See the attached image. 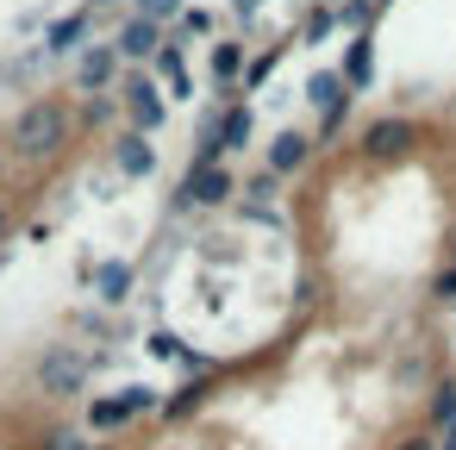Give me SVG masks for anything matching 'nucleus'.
I'll return each instance as SVG.
<instances>
[{"instance_id": "obj_1", "label": "nucleus", "mask_w": 456, "mask_h": 450, "mask_svg": "<svg viewBox=\"0 0 456 450\" xmlns=\"http://www.w3.org/2000/svg\"><path fill=\"white\" fill-rule=\"evenodd\" d=\"M63 144H69V107H63V101H32V107L13 119V132H7V151L26 157V163H45V157H57Z\"/></svg>"}, {"instance_id": "obj_2", "label": "nucleus", "mask_w": 456, "mask_h": 450, "mask_svg": "<svg viewBox=\"0 0 456 450\" xmlns=\"http://www.w3.org/2000/svg\"><path fill=\"white\" fill-rule=\"evenodd\" d=\"M419 144V126L412 119H375V126H362V138H356V151L369 157V163H394V157H406Z\"/></svg>"}, {"instance_id": "obj_3", "label": "nucleus", "mask_w": 456, "mask_h": 450, "mask_svg": "<svg viewBox=\"0 0 456 450\" xmlns=\"http://www.w3.org/2000/svg\"><path fill=\"white\" fill-rule=\"evenodd\" d=\"M0 450H88L69 425H32V431H20V425H0Z\"/></svg>"}, {"instance_id": "obj_4", "label": "nucleus", "mask_w": 456, "mask_h": 450, "mask_svg": "<svg viewBox=\"0 0 456 450\" xmlns=\"http://www.w3.org/2000/svg\"><path fill=\"white\" fill-rule=\"evenodd\" d=\"M126 113H132L138 132H157L163 113H169V101H163V88H157L151 76H132V82H126Z\"/></svg>"}, {"instance_id": "obj_5", "label": "nucleus", "mask_w": 456, "mask_h": 450, "mask_svg": "<svg viewBox=\"0 0 456 450\" xmlns=\"http://www.w3.org/2000/svg\"><path fill=\"white\" fill-rule=\"evenodd\" d=\"M306 101L319 107V119L350 113V82H344V70H319V76H306Z\"/></svg>"}, {"instance_id": "obj_6", "label": "nucleus", "mask_w": 456, "mask_h": 450, "mask_svg": "<svg viewBox=\"0 0 456 450\" xmlns=\"http://www.w3.org/2000/svg\"><path fill=\"white\" fill-rule=\"evenodd\" d=\"M313 144H319V138H306V132H281V138L269 144V169H275V176L306 169V163H313Z\"/></svg>"}, {"instance_id": "obj_7", "label": "nucleus", "mask_w": 456, "mask_h": 450, "mask_svg": "<svg viewBox=\"0 0 456 450\" xmlns=\"http://www.w3.org/2000/svg\"><path fill=\"white\" fill-rule=\"evenodd\" d=\"M157 51H163V26L157 20L138 13V20L119 26V57H157Z\"/></svg>"}, {"instance_id": "obj_8", "label": "nucleus", "mask_w": 456, "mask_h": 450, "mask_svg": "<svg viewBox=\"0 0 456 450\" xmlns=\"http://www.w3.org/2000/svg\"><path fill=\"white\" fill-rule=\"evenodd\" d=\"M113 76H119V45H88V51H82V88L101 94Z\"/></svg>"}, {"instance_id": "obj_9", "label": "nucleus", "mask_w": 456, "mask_h": 450, "mask_svg": "<svg viewBox=\"0 0 456 450\" xmlns=\"http://www.w3.org/2000/svg\"><path fill=\"white\" fill-rule=\"evenodd\" d=\"M225 194H232V176H225V169H188L182 200H194V207H219Z\"/></svg>"}, {"instance_id": "obj_10", "label": "nucleus", "mask_w": 456, "mask_h": 450, "mask_svg": "<svg viewBox=\"0 0 456 450\" xmlns=\"http://www.w3.org/2000/svg\"><path fill=\"white\" fill-rule=\"evenodd\" d=\"M344 82H350V88H369V82H375V38H369V32L350 38V51H344Z\"/></svg>"}, {"instance_id": "obj_11", "label": "nucleus", "mask_w": 456, "mask_h": 450, "mask_svg": "<svg viewBox=\"0 0 456 450\" xmlns=\"http://www.w3.org/2000/svg\"><path fill=\"white\" fill-rule=\"evenodd\" d=\"M250 132H256L250 107H225V113H219V144H225V151H244V144H250Z\"/></svg>"}, {"instance_id": "obj_12", "label": "nucleus", "mask_w": 456, "mask_h": 450, "mask_svg": "<svg viewBox=\"0 0 456 450\" xmlns=\"http://www.w3.org/2000/svg\"><path fill=\"white\" fill-rule=\"evenodd\" d=\"M151 163H157V151L144 144V132H126L119 138V169L126 176H151Z\"/></svg>"}, {"instance_id": "obj_13", "label": "nucleus", "mask_w": 456, "mask_h": 450, "mask_svg": "<svg viewBox=\"0 0 456 450\" xmlns=\"http://www.w3.org/2000/svg\"><path fill=\"white\" fill-rule=\"evenodd\" d=\"M157 70H163V82H169L175 94H194V88H188V63H182V45H163V51H157Z\"/></svg>"}, {"instance_id": "obj_14", "label": "nucleus", "mask_w": 456, "mask_h": 450, "mask_svg": "<svg viewBox=\"0 0 456 450\" xmlns=\"http://www.w3.org/2000/svg\"><path fill=\"white\" fill-rule=\"evenodd\" d=\"M88 32V13H69V20H57L51 26V38H45V51H76V38Z\"/></svg>"}, {"instance_id": "obj_15", "label": "nucleus", "mask_w": 456, "mask_h": 450, "mask_svg": "<svg viewBox=\"0 0 456 450\" xmlns=\"http://www.w3.org/2000/svg\"><path fill=\"white\" fill-rule=\"evenodd\" d=\"M238 70H244V51H238V45H213V82L225 88Z\"/></svg>"}, {"instance_id": "obj_16", "label": "nucleus", "mask_w": 456, "mask_h": 450, "mask_svg": "<svg viewBox=\"0 0 456 450\" xmlns=\"http://www.w3.org/2000/svg\"><path fill=\"white\" fill-rule=\"evenodd\" d=\"M138 13L163 26V20H175V13H188V7H182V0H138Z\"/></svg>"}, {"instance_id": "obj_17", "label": "nucleus", "mask_w": 456, "mask_h": 450, "mask_svg": "<svg viewBox=\"0 0 456 450\" xmlns=\"http://www.w3.org/2000/svg\"><path fill=\"white\" fill-rule=\"evenodd\" d=\"M182 32H188V38H207V32H213V13L188 7V13H182Z\"/></svg>"}, {"instance_id": "obj_18", "label": "nucleus", "mask_w": 456, "mask_h": 450, "mask_svg": "<svg viewBox=\"0 0 456 450\" xmlns=\"http://www.w3.org/2000/svg\"><path fill=\"white\" fill-rule=\"evenodd\" d=\"M331 20H338V13H325V7H319V13L306 20V38H325V32H331Z\"/></svg>"}, {"instance_id": "obj_19", "label": "nucleus", "mask_w": 456, "mask_h": 450, "mask_svg": "<svg viewBox=\"0 0 456 450\" xmlns=\"http://www.w3.org/2000/svg\"><path fill=\"white\" fill-rule=\"evenodd\" d=\"M7 232H13V213H7V207H0V244H7Z\"/></svg>"}, {"instance_id": "obj_20", "label": "nucleus", "mask_w": 456, "mask_h": 450, "mask_svg": "<svg viewBox=\"0 0 456 450\" xmlns=\"http://www.w3.org/2000/svg\"><path fill=\"white\" fill-rule=\"evenodd\" d=\"M437 450H456V425H444V444Z\"/></svg>"}, {"instance_id": "obj_21", "label": "nucleus", "mask_w": 456, "mask_h": 450, "mask_svg": "<svg viewBox=\"0 0 456 450\" xmlns=\"http://www.w3.org/2000/svg\"><path fill=\"white\" fill-rule=\"evenodd\" d=\"M232 7H238V13H256V7H263V0H232Z\"/></svg>"}, {"instance_id": "obj_22", "label": "nucleus", "mask_w": 456, "mask_h": 450, "mask_svg": "<svg viewBox=\"0 0 456 450\" xmlns=\"http://www.w3.org/2000/svg\"><path fill=\"white\" fill-rule=\"evenodd\" d=\"M0 169H7V144H0Z\"/></svg>"}, {"instance_id": "obj_23", "label": "nucleus", "mask_w": 456, "mask_h": 450, "mask_svg": "<svg viewBox=\"0 0 456 450\" xmlns=\"http://www.w3.org/2000/svg\"><path fill=\"white\" fill-rule=\"evenodd\" d=\"M369 7H387V0H369Z\"/></svg>"}, {"instance_id": "obj_24", "label": "nucleus", "mask_w": 456, "mask_h": 450, "mask_svg": "<svg viewBox=\"0 0 456 450\" xmlns=\"http://www.w3.org/2000/svg\"><path fill=\"white\" fill-rule=\"evenodd\" d=\"M94 7H101V0H94Z\"/></svg>"}]
</instances>
